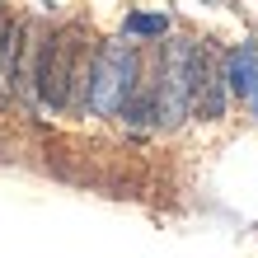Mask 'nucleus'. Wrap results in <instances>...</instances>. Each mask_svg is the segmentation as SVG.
Instances as JSON below:
<instances>
[{"instance_id": "0eeeda50", "label": "nucleus", "mask_w": 258, "mask_h": 258, "mask_svg": "<svg viewBox=\"0 0 258 258\" xmlns=\"http://www.w3.org/2000/svg\"><path fill=\"white\" fill-rule=\"evenodd\" d=\"M122 33L136 42H160V38H169V14H127Z\"/></svg>"}, {"instance_id": "f257e3e1", "label": "nucleus", "mask_w": 258, "mask_h": 258, "mask_svg": "<svg viewBox=\"0 0 258 258\" xmlns=\"http://www.w3.org/2000/svg\"><path fill=\"white\" fill-rule=\"evenodd\" d=\"M89 47L85 28L80 24H61V28H42V38L33 42V99L42 103L47 113H66L75 108L85 89V75H89Z\"/></svg>"}, {"instance_id": "7ed1b4c3", "label": "nucleus", "mask_w": 258, "mask_h": 258, "mask_svg": "<svg viewBox=\"0 0 258 258\" xmlns=\"http://www.w3.org/2000/svg\"><path fill=\"white\" fill-rule=\"evenodd\" d=\"M192 56H197L192 38H160L155 66L146 71V89H150V103H155L160 132H174L183 127V117H192Z\"/></svg>"}, {"instance_id": "20e7f679", "label": "nucleus", "mask_w": 258, "mask_h": 258, "mask_svg": "<svg viewBox=\"0 0 258 258\" xmlns=\"http://www.w3.org/2000/svg\"><path fill=\"white\" fill-rule=\"evenodd\" d=\"M230 99L235 94H230V80H225V56H216L211 47L197 42V56H192V117L221 122Z\"/></svg>"}, {"instance_id": "39448f33", "label": "nucleus", "mask_w": 258, "mask_h": 258, "mask_svg": "<svg viewBox=\"0 0 258 258\" xmlns=\"http://www.w3.org/2000/svg\"><path fill=\"white\" fill-rule=\"evenodd\" d=\"M24 38H28V24H19V19H14V10L0 0V108H10V99H14Z\"/></svg>"}, {"instance_id": "423d86ee", "label": "nucleus", "mask_w": 258, "mask_h": 258, "mask_svg": "<svg viewBox=\"0 0 258 258\" xmlns=\"http://www.w3.org/2000/svg\"><path fill=\"white\" fill-rule=\"evenodd\" d=\"M225 80H230V94L258 117V47L253 42H239L225 52Z\"/></svg>"}, {"instance_id": "f03ea898", "label": "nucleus", "mask_w": 258, "mask_h": 258, "mask_svg": "<svg viewBox=\"0 0 258 258\" xmlns=\"http://www.w3.org/2000/svg\"><path fill=\"white\" fill-rule=\"evenodd\" d=\"M141 85H146V61L136 52V42H127V38L99 42L94 56H89V75H85L80 99H75V113L117 117Z\"/></svg>"}]
</instances>
